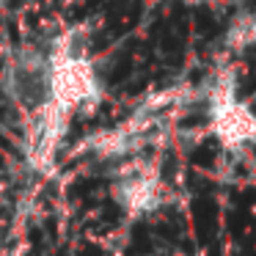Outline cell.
<instances>
[{
    "mask_svg": "<svg viewBox=\"0 0 256 256\" xmlns=\"http://www.w3.org/2000/svg\"><path fill=\"white\" fill-rule=\"evenodd\" d=\"M212 130L226 149H240L256 140V116L248 105L234 100L232 83L218 86L212 94Z\"/></svg>",
    "mask_w": 256,
    "mask_h": 256,
    "instance_id": "obj_1",
    "label": "cell"
},
{
    "mask_svg": "<svg viewBox=\"0 0 256 256\" xmlns=\"http://www.w3.org/2000/svg\"><path fill=\"white\" fill-rule=\"evenodd\" d=\"M113 198L132 218L144 215V212H152L160 204V179L149 168H138L132 174H122V179L113 184Z\"/></svg>",
    "mask_w": 256,
    "mask_h": 256,
    "instance_id": "obj_2",
    "label": "cell"
},
{
    "mask_svg": "<svg viewBox=\"0 0 256 256\" xmlns=\"http://www.w3.org/2000/svg\"><path fill=\"white\" fill-rule=\"evenodd\" d=\"M250 39L256 42V25H250Z\"/></svg>",
    "mask_w": 256,
    "mask_h": 256,
    "instance_id": "obj_3",
    "label": "cell"
}]
</instances>
